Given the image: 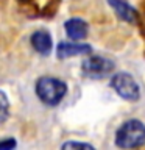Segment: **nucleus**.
Here are the masks:
<instances>
[{"instance_id":"obj_6","label":"nucleus","mask_w":145,"mask_h":150,"mask_svg":"<svg viewBox=\"0 0 145 150\" xmlns=\"http://www.w3.org/2000/svg\"><path fill=\"white\" fill-rule=\"evenodd\" d=\"M31 47L37 53L41 55H50L51 49H53V42H51V36L47 30H37L31 35Z\"/></svg>"},{"instance_id":"obj_5","label":"nucleus","mask_w":145,"mask_h":150,"mask_svg":"<svg viewBox=\"0 0 145 150\" xmlns=\"http://www.w3.org/2000/svg\"><path fill=\"white\" fill-rule=\"evenodd\" d=\"M92 47L87 44H77V42H61L56 47V56L59 59H65L70 56H78V55H86L91 53Z\"/></svg>"},{"instance_id":"obj_11","label":"nucleus","mask_w":145,"mask_h":150,"mask_svg":"<svg viewBox=\"0 0 145 150\" xmlns=\"http://www.w3.org/2000/svg\"><path fill=\"white\" fill-rule=\"evenodd\" d=\"M16 145H17V142L13 138H6V139L0 141V149L2 150H11V149L16 147Z\"/></svg>"},{"instance_id":"obj_12","label":"nucleus","mask_w":145,"mask_h":150,"mask_svg":"<svg viewBox=\"0 0 145 150\" xmlns=\"http://www.w3.org/2000/svg\"><path fill=\"white\" fill-rule=\"evenodd\" d=\"M22 2H25V0H22Z\"/></svg>"},{"instance_id":"obj_1","label":"nucleus","mask_w":145,"mask_h":150,"mask_svg":"<svg viewBox=\"0 0 145 150\" xmlns=\"http://www.w3.org/2000/svg\"><path fill=\"white\" fill-rule=\"evenodd\" d=\"M115 144L122 149H137L145 144V125L137 119L123 122L115 133Z\"/></svg>"},{"instance_id":"obj_10","label":"nucleus","mask_w":145,"mask_h":150,"mask_svg":"<svg viewBox=\"0 0 145 150\" xmlns=\"http://www.w3.org/2000/svg\"><path fill=\"white\" fill-rule=\"evenodd\" d=\"M63 149H86V150H92L94 145L84 144V142H64Z\"/></svg>"},{"instance_id":"obj_9","label":"nucleus","mask_w":145,"mask_h":150,"mask_svg":"<svg viewBox=\"0 0 145 150\" xmlns=\"http://www.w3.org/2000/svg\"><path fill=\"white\" fill-rule=\"evenodd\" d=\"M9 116V102L3 91H0V124H3Z\"/></svg>"},{"instance_id":"obj_8","label":"nucleus","mask_w":145,"mask_h":150,"mask_svg":"<svg viewBox=\"0 0 145 150\" xmlns=\"http://www.w3.org/2000/svg\"><path fill=\"white\" fill-rule=\"evenodd\" d=\"M108 3L111 5V8L115 11V14L119 16L122 21L133 23L137 21V11L126 2V0H108Z\"/></svg>"},{"instance_id":"obj_4","label":"nucleus","mask_w":145,"mask_h":150,"mask_svg":"<svg viewBox=\"0 0 145 150\" xmlns=\"http://www.w3.org/2000/svg\"><path fill=\"white\" fill-rule=\"evenodd\" d=\"M114 67L115 64L111 59L103 58V56H89L81 64L83 74L89 78H103L114 72Z\"/></svg>"},{"instance_id":"obj_7","label":"nucleus","mask_w":145,"mask_h":150,"mask_svg":"<svg viewBox=\"0 0 145 150\" xmlns=\"http://www.w3.org/2000/svg\"><path fill=\"white\" fill-rule=\"evenodd\" d=\"M64 30L67 33V36L73 41H81L87 36V23L83 21V19L78 17H72L69 21H65L64 23Z\"/></svg>"},{"instance_id":"obj_3","label":"nucleus","mask_w":145,"mask_h":150,"mask_svg":"<svg viewBox=\"0 0 145 150\" xmlns=\"http://www.w3.org/2000/svg\"><path fill=\"white\" fill-rule=\"evenodd\" d=\"M111 88L119 94L122 98L128 102H137L140 97V89L133 75L126 72H115L111 77Z\"/></svg>"},{"instance_id":"obj_2","label":"nucleus","mask_w":145,"mask_h":150,"mask_svg":"<svg viewBox=\"0 0 145 150\" xmlns=\"http://www.w3.org/2000/svg\"><path fill=\"white\" fill-rule=\"evenodd\" d=\"M36 94L42 103L55 106L67 94V84L55 77H41L36 81Z\"/></svg>"}]
</instances>
